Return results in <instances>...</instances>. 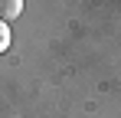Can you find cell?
<instances>
[{
  "label": "cell",
  "instance_id": "6da1fadb",
  "mask_svg": "<svg viewBox=\"0 0 121 118\" xmlns=\"http://www.w3.org/2000/svg\"><path fill=\"white\" fill-rule=\"evenodd\" d=\"M20 10H23L20 0H0V23H7V20L20 17Z\"/></svg>",
  "mask_w": 121,
  "mask_h": 118
},
{
  "label": "cell",
  "instance_id": "7a4b0ae2",
  "mask_svg": "<svg viewBox=\"0 0 121 118\" xmlns=\"http://www.w3.org/2000/svg\"><path fill=\"white\" fill-rule=\"evenodd\" d=\"M7 46H10V30L7 23H0V53H7Z\"/></svg>",
  "mask_w": 121,
  "mask_h": 118
}]
</instances>
